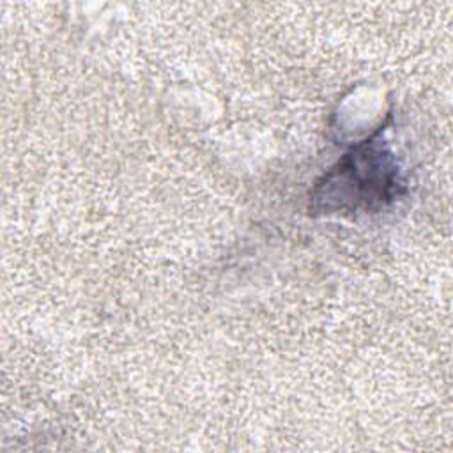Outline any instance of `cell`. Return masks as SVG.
I'll list each match as a JSON object with an SVG mask.
<instances>
[{"label":"cell","mask_w":453,"mask_h":453,"mask_svg":"<svg viewBox=\"0 0 453 453\" xmlns=\"http://www.w3.org/2000/svg\"><path fill=\"white\" fill-rule=\"evenodd\" d=\"M338 188L340 195L333 196L331 202L336 198H342V203L352 200L354 209L357 205L372 209L391 200L398 189V172L391 154L375 143L359 145L338 161L317 189L324 193Z\"/></svg>","instance_id":"6da1fadb"}]
</instances>
